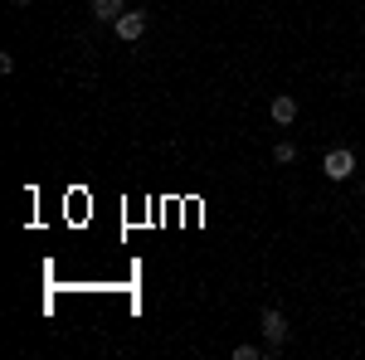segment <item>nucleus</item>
<instances>
[{
    "label": "nucleus",
    "mask_w": 365,
    "mask_h": 360,
    "mask_svg": "<svg viewBox=\"0 0 365 360\" xmlns=\"http://www.w3.org/2000/svg\"><path fill=\"white\" fill-rule=\"evenodd\" d=\"M322 175H327V180H351V175H356V151H351V146H336V151H327V161H322Z\"/></svg>",
    "instance_id": "obj_1"
},
{
    "label": "nucleus",
    "mask_w": 365,
    "mask_h": 360,
    "mask_svg": "<svg viewBox=\"0 0 365 360\" xmlns=\"http://www.w3.org/2000/svg\"><path fill=\"white\" fill-rule=\"evenodd\" d=\"M113 29H117L122 44H137L141 34H146V10H122V15L113 20Z\"/></svg>",
    "instance_id": "obj_2"
},
{
    "label": "nucleus",
    "mask_w": 365,
    "mask_h": 360,
    "mask_svg": "<svg viewBox=\"0 0 365 360\" xmlns=\"http://www.w3.org/2000/svg\"><path fill=\"white\" fill-rule=\"evenodd\" d=\"M263 341H268L273 351H282V341H287V317H282V312H273V307L263 312Z\"/></svg>",
    "instance_id": "obj_3"
},
{
    "label": "nucleus",
    "mask_w": 365,
    "mask_h": 360,
    "mask_svg": "<svg viewBox=\"0 0 365 360\" xmlns=\"http://www.w3.org/2000/svg\"><path fill=\"white\" fill-rule=\"evenodd\" d=\"M268 112H273V122H278V127H292V122H297V98H292V93H278Z\"/></svg>",
    "instance_id": "obj_4"
},
{
    "label": "nucleus",
    "mask_w": 365,
    "mask_h": 360,
    "mask_svg": "<svg viewBox=\"0 0 365 360\" xmlns=\"http://www.w3.org/2000/svg\"><path fill=\"white\" fill-rule=\"evenodd\" d=\"M122 10H127V0H93V15L98 20H117Z\"/></svg>",
    "instance_id": "obj_5"
},
{
    "label": "nucleus",
    "mask_w": 365,
    "mask_h": 360,
    "mask_svg": "<svg viewBox=\"0 0 365 360\" xmlns=\"http://www.w3.org/2000/svg\"><path fill=\"white\" fill-rule=\"evenodd\" d=\"M268 360V356H278V351H273V346H234V360Z\"/></svg>",
    "instance_id": "obj_6"
},
{
    "label": "nucleus",
    "mask_w": 365,
    "mask_h": 360,
    "mask_svg": "<svg viewBox=\"0 0 365 360\" xmlns=\"http://www.w3.org/2000/svg\"><path fill=\"white\" fill-rule=\"evenodd\" d=\"M273 161H278V166L297 161V146H292V141H278V146H273Z\"/></svg>",
    "instance_id": "obj_7"
},
{
    "label": "nucleus",
    "mask_w": 365,
    "mask_h": 360,
    "mask_svg": "<svg viewBox=\"0 0 365 360\" xmlns=\"http://www.w3.org/2000/svg\"><path fill=\"white\" fill-rule=\"evenodd\" d=\"M15 5H29V0H15Z\"/></svg>",
    "instance_id": "obj_8"
},
{
    "label": "nucleus",
    "mask_w": 365,
    "mask_h": 360,
    "mask_svg": "<svg viewBox=\"0 0 365 360\" xmlns=\"http://www.w3.org/2000/svg\"><path fill=\"white\" fill-rule=\"evenodd\" d=\"M361 195H365V180H361Z\"/></svg>",
    "instance_id": "obj_9"
}]
</instances>
